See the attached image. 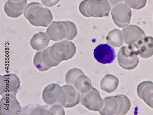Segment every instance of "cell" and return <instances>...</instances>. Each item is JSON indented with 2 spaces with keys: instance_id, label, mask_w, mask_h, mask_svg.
<instances>
[{
  "instance_id": "6da1fadb",
  "label": "cell",
  "mask_w": 153,
  "mask_h": 115,
  "mask_svg": "<svg viewBox=\"0 0 153 115\" xmlns=\"http://www.w3.org/2000/svg\"><path fill=\"white\" fill-rule=\"evenodd\" d=\"M23 14L25 18L35 27H47L53 19L51 11L37 2L29 4L25 7Z\"/></svg>"
},
{
  "instance_id": "7a4b0ae2",
  "label": "cell",
  "mask_w": 153,
  "mask_h": 115,
  "mask_svg": "<svg viewBox=\"0 0 153 115\" xmlns=\"http://www.w3.org/2000/svg\"><path fill=\"white\" fill-rule=\"evenodd\" d=\"M46 33L50 40L53 41L72 40L77 34V29L71 21H53L47 28Z\"/></svg>"
},
{
  "instance_id": "3957f363",
  "label": "cell",
  "mask_w": 153,
  "mask_h": 115,
  "mask_svg": "<svg viewBox=\"0 0 153 115\" xmlns=\"http://www.w3.org/2000/svg\"><path fill=\"white\" fill-rule=\"evenodd\" d=\"M111 5L107 0H84L80 4L81 14L87 17H103L109 14Z\"/></svg>"
},
{
  "instance_id": "277c9868",
  "label": "cell",
  "mask_w": 153,
  "mask_h": 115,
  "mask_svg": "<svg viewBox=\"0 0 153 115\" xmlns=\"http://www.w3.org/2000/svg\"><path fill=\"white\" fill-rule=\"evenodd\" d=\"M76 48L72 42L64 40L49 47V53L52 59L60 63L71 59L75 55Z\"/></svg>"
},
{
  "instance_id": "5b68a950",
  "label": "cell",
  "mask_w": 153,
  "mask_h": 115,
  "mask_svg": "<svg viewBox=\"0 0 153 115\" xmlns=\"http://www.w3.org/2000/svg\"><path fill=\"white\" fill-rule=\"evenodd\" d=\"M117 57L119 65L124 69H134L138 64V55L131 46H123L121 48Z\"/></svg>"
},
{
  "instance_id": "8992f818",
  "label": "cell",
  "mask_w": 153,
  "mask_h": 115,
  "mask_svg": "<svg viewBox=\"0 0 153 115\" xmlns=\"http://www.w3.org/2000/svg\"><path fill=\"white\" fill-rule=\"evenodd\" d=\"M132 14L129 7L122 3L114 5L111 12L114 22L120 28L126 27L129 24Z\"/></svg>"
},
{
  "instance_id": "52a82bcc",
  "label": "cell",
  "mask_w": 153,
  "mask_h": 115,
  "mask_svg": "<svg viewBox=\"0 0 153 115\" xmlns=\"http://www.w3.org/2000/svg\"><path fill=\"white\" fill-rule=\"evenodd\" d=\"M81 103L87 109L91 111H97L103 108V99L97 89L92 87L90 91L86 93L81 94Z\"/></svg>"
},
{
  "instance_id": "ba28073f",
  "label": "cell",
  "mask_w": 153,
  "mask_h": 115,
  "mask_svg": "<svg viewBox=\"0 0 153 115\" xmlns=\"http://www.w3.org/2000/svg\"><path fill=\"white\" fill-rule=\"evenodd\" d=\"M20 81L15 74L0 76V95L3 96L11 94L16 96L20 86Z\"/></svg>"
},
{
  "instance_id": "9c48e42d",
  "label": "cell",
  "mask_w": 153,
  "mask_h": 115,
  "mask_svg": "<svg viewBox=\"0 0 153 115\" xmlns=\"http://www.w3.org/2000/svg\"><path fill=\"white\" fill-rule=\"evenodd\" d=\"M22 111L21 107L16 96L8 94L2 96L0 101L1 115H19Z\"/></svg>"
},
{
  "instance_id": "30bf717a",
  "label": "cell",
  "mask_w": 153,
  "mask_h": 115,
  "mask_svg": "<svg viewBox=\"0 0 153 115\" xmlns=\"http://www.w3.org/2000/svg\"><path fill=\"white\" fill-rule=\"evenodd\" d=\"M94 54L96 60L103 64L111 63L116 58L114 49L107 44L97 46L94 50Z\"/></svg>"
},
{
  "instance_id": "8fae6325",
  "label": "cell",
  "mask_w": 153,
  "mask_h": 115,
  "mask_svg": "<svg viewBox=\"0 0 153 115\" xmlns=\"http://www.w3.org/2000/svg\"><path fill=\"white\" fill-rule=\"evenodd\" d=\"M126 44L132 46L146 35L144 31L137 25H131L122 30Z\"/></svg>"
},
{
  "instance_id": "7c38bea8",
  "label": "cell",
  "mask_w": 153,
  "mask_h": 115,
  "mask_svg": "<svg viewBox=\"0 0 153 115\" xmlns=\"http://www.w3.org/2000/svg\"><path fill=\"white\" fill-rule=\"evenodd\" d=\"M140 57L148 59L153 55V37L145 36L132 46Z\"/></svg>"
},
{
  "instance_id": "4fadbf2b",
  "label": "cell",
  "mask_w": 153,
  "mask_h": 115,
  "mask_svg": "<svg viewBox=\"0 0 153 115\" xmlns=\"http://www.w3.org/2000/svg\"><path fill=\"white\" fill-rule=\"evenodd\" d=\"M62 90V87L56 84H51L47 86L44 89L42 94L45 103L51 106L56 104Z\"/></svg>"
},
{
  "instance_id": "5bb4252c",
  "label": "cell",
  "mask_w": 153,
  "mask_h": 115,
  "mask_svg": "<svg viewBox=\"0 0 153 115\" xmlns=\"http://www.w3.org/2000/svg\"><path fill=\"white\" fill-rule=\"evenodd\" d=\"M137 93L139 97L153 109V82L145 81L138 86Z\"/></svg>"
},
{
  "instance_id": "9a60e30c",
  "label": "cell",
  "mask_w": 153,
  "mask_h": 115,
  "mask_svg": "<svg viewBox=\"0 0 153 115\" xmlns=\"http://www.w3.org/2000/svg\"><path fill=\"white\" fill-rule=\"evenodd\" d=\"M27 4V0L19 1L8 0L4 6L5 13L9 17L17 18L22 15Z\"/></svg>"
},
{
  "instance_id": "2e32d148",
  "label": "cell",
  "mask_w": 153,
  "mask_h": 115,
  "mask_svg": "<svg viewBox=\"0 0 153 115\" xmlns=\"http://www.w3.org/2000/svg\"><path fill=\"white\" fill-rule=\"evenodd\" d=\"M67 96V102L64 108H71L74 107L79 103L81 94L72 85H66L62 86Z\"/></svg>"
},
{
  "instance_id": "e0dca14e",
  "label": "cell",
  "mask_w": 153,
  "mask_h": 115,
  "mask_svg": "<svg viewBox=\"0 0 153 115\" xmlns=\"http://www.w3.org/2000/svg\"><path fill=\"white\" fill-rule=\"evenodd\" d=\"M104 105L99 111L102 115H117L118 109V100L116 96L107 97L104 99Z\"/></svg>"
},
{
  "instance_id": "ac0fdd59",
  "label": "cell",
  "mask_w": 153,
  "mask_h": 115,
  "mask_svg": "<svg viewBox=\"0 0 153 115\" xmlns=\"http://www.w3.org/2000/svg\"><path fill=\"white\" fill-rule=\"evenodd\" d=\"M50 39L46 33L40 32L35 34L32 37L30 44L32 48L36 51H41L48 45Z\"/></svg>"
},
{
  "instance_id": "d6986e66",
  "label": "cell",
  "mask_w": 153,
  "mask_h": 115,
  "mask_svg": "<svg viewBox=\"0 0 153 115\" xmlns=\"http://www.w3.org/2000/svg\"><path fill=\"white\" fill-rule=\"evenodd\" d=\"M73 86L81 94L87 93L90 91L92 87L91 80L84 74H80L77 77Z\"/></svg>"
},
{
  "instance_id": "ffe728a7",
  "label": "cell",
  "mask_w": 153,
  "mask_h": 115,
  "mask_svg": "<svg viewBox=\"0 0 153 115\" xmlns=\"http://www.w3.org/2000/svg\"><path fill=\"white\" fill-rule=\"evenodd\" d=\"M119 83V80L117 77L111 74H108L101 80L100 86L102 90L110 93L116 90Z\"/></svg>"
},
{
  "instance_id": "44dd1931",
  "label": "cell",
  "mask_w": 153,
  "mask_h": 115,
  "mask_svg": "<svg viewBox=\"0 0 153 115\" xmlns=\"http://www.w3.org/2000/svg\"><path fill=\"white\" fill-rule=\"evenodd\" d=\"M106 40L107 43L115 47H121L124 43V37L122 31L118 29H114L108 34Z\"/></svg>"
},
{
  "instance_id": "7402d4cb",
  "label": "cell",
  "mask_w": 153,
  "mask_h": 115,
  "mask_svg": "<svg viewBox=\"0 0 153 115\" xmlns=\"http://www.w3.org/2000/svg\"><path fill=\"white\" fill-rule=\"evenodd\" d=\"M118 100L119 109L117 115L126 114L129 111L131 107L130 99L124 95H116Z\"/></svg>"
},
{
  "instance_id": "603a6c76",
  "label": "cell",
  "mask_w": 153,
  "mask_h": 115,
  "mask_svg": "<svg viewBox=\"0 0 153 115\" xmlns=\"http://www.w3.org/2000/svg\"><path fill=\"white\" fill-rule=\"evenodd\" d=\"M22 114L51 115V114L46 108V106H28L22 111Z\"/></svg>"
},
{
  "instance_id": "cb8c5ba5",
  "label": "cell",
  "mask_w": 153,
  "mask_h": 115,
  "mask_svg": "<svg viewBox=\"0 0 153 115\" xmlns=\"http://www.w3.org/2000/svg\"><path fill=\"white\" fill-rule=\"evenodd\" d=\"M42 51L37 52L35 55L33 60L35 67L40 72H45L50 68L46 66L44 63L42 58Z\"/></svg>"
},
{
  "instance_id": "d4e9b609",
  "label": "cell",
  "mask_w": 153,
  "mask_h": 115,
  "mask_svg": "<svg viewBox=\"0 0 153 115\" xmlns=\"http://www.w3.org/2000/svg\"><path fill=\"white\" fill-rule=\"evenodd\" d=\"M84 74L80 69L74 68L69 70L65 76V81L68 84L73 86L76 78L79 75Z\"/></svg>"
},
{
  "instance_id": "484cf974",
  "label": "cell",
  "mask_w": 153,
  "mask_h": 115,
  "mask_svg": "<svg viewBox=\"0 0 153 115\" xmlns=\"http://www.w3.org/2000/svg\"><path fill=\"white\" fill-rule=\"evenodd\" d=\"M49 47L42 51V58L45 64L51 68L58 66L60 63L53 60L50 57L49 53Z\"/></svg>"
},
{
  "instance_id": "4316f807",
  "label": "cell",
  "mask_w": 153,
  "mask_h": 115,
  "mask_svg": "<svg viewBox=\"0 0 153 115\" xmlns=\"http://www.w3.org/2000/svg\"><path fill=\"white\" fill-rule=\"evenodd\" d=\"M124 1L130 7L135 10H140L146 6L147 0H124Z\"/></svg>"
},
{
  "instance_id": "83f0119b",
  "label": "cell",
  "mask_w": 153,
  "mask_h": 115,
  "mask_svg": "<svg viewBox=\"0 0 153 115\" xmlns=\"http://www.w3.org/2000/svg\"><path fill=\"white\" fill-rule=\"evenodd\" d=\"M63 107L59 104H55L52 106L49 109L51 115L65 114V112Z\"/></svg>"
},
{
  "instance_id": "f1b7e54d",
  "label": "cell",
  "mask_w": 153,
  "mask_h": 115,
  "mask_svg": "<svg viewBox=\"0 0 153 115\" xmlns=\"http://www.w3.org/2000/svg\"><path fill=\"white\" fill-rule=\"evenodd\" d=\"M60 0H41L43 4L47 7L54 6L59 2Z\"/></svg>"
},
{
  "instance_id": "f546056e",
  "label": "cell",
  "mask_w": 153,
  "mask_h": 115,
  "mask_svg": "<svg viewBox=\"0 0 153 115\" xmlns=\"http://www.w3.org/2000/svg\"><path fill=\"white\" fill-rule=\"evenodd\" d=\"M111 5L114 6L118 4L122 3L124 0H107Z\"/></svg>"
},
{
  "instance_id": "4dcf8cb0",
  "label": "cell",
  "mask_w": 153,
  "mask_h": 115,
  "mask_svg": "<svg viewBox=\"0 0 153 115\" xmlns=\"http://www.w3.org/2000/svg\"><path fill=\"white\" fill-rule=\"evenodd\" d=\"M12 1H22V0H12Z\"/></svg>"
}]
</instances>
